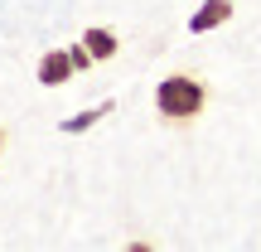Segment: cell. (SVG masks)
<instances>
[{
    "label": "cell",
    "instance_id": "8992f818",
    "mask_svg": "<svg viewBox=\"0 0 261 252\" xmlns=\"http://www.w3.org/2000/svg\"><path fill=\"white\" fill-rule=\"evenodd\" d=\"M0 155H5V131H0Z\"/></svg>",
    "mask_w": 261,
    "mask_h": 252
},
{
    "label": "cell",
    "instance_id": "7a4b0ae2",
    "mask_svg": "<svg viewBox=\"0 0 261 252\" xmlns=\"http://www.w3.org/2000/svg\"><path fill=\"white\" fill-rule=\"evenodd\" d=\"M73 73H77V63H73V49H48V54L39 58V68H34L39 87H63Z\"/></svg>",
    "mask_w": 261,
    "mask_h": 252
},
{
    "label": "cell",
    "instance_id": "277c9868",
    "mask_svg": "<svg viewBox=\"0 0 261 252\" xmlns=\"http://www.w3.org/2000/svg\"><path fill=\"white\" fill-rule=\"evenodd\" d=\"M83 44H87V54L102 63V58H116V49H121V39H116V29H102V25H92V29H83Z\"/></svg>",
    "mask_w": 261,
    "mask_h": 252
},
{
    "label": "cell",
    "instance_id": "5b68a950",
    "mask_svg": "<svg viewBox=\"0 0 261 252\" xmlns=\"http://www.w3.org/2000/svg\"><path fill=\"white\" fill-rule=\"evenodd\" d=\"M107 112H112V102H97V107H87V112H77L73 117V122H63V126H58V131H68V136H77V131H87V126H92V122H102V117Z\"/></svg>",
    "mask_w": 261,
    "mask_h": 252
},
{
    "label": "cell",
    "instance_id": "6da1fadb",
    "mask_svg": "<svg viewBox=\"0 0 261 252\" xmlns=\"http://www.w3.org/2000/svg\"><path fill=\"white\" fill-rule=\"evenodd\" d=\"M208 107V87L198 83L194 73H169L165 83L155 87V112L160 122H194Z\"/></svg>",
    "mask_w": 261,
    "mask_h": 252
},
{
    "label": "cell",
    "instance_id": "3957f363",
    "mask_svg": "<svg viewBox=\"0 0 261 252\" xmlns=\"http://www.w3.org/2000/svg\"><path fill=\"white\" fill-rule=\"evenodd\" d=\"M232 19V0H203V5L189 15V34H208V29L227 25Z\"/></svg>",
    "mask_w": 261,
    "mask_h": 252
}]
</instances>
